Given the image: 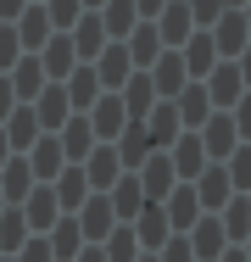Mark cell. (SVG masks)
<instances>
[{"mask_svg": "<svg viewBox=\"0 0 251 262\" xmlns=\"http://www.w3.org/2000/svg\"><path fill=\"white\" fill-rule=\"evenodd\" d=\"M28 106H34V117H39V128H45V134H56V128L73 117V106H67V90H61V84H45Z\"/></svg>", "mask_w": 251, "mask_h": 262, "instance_id": "obj_24", "label": "cell"}, {"mask_svg": "<svg viewBox=\"0 0 251 262\" xmlns=\"http://www.w3.org/2000/svg\"><path fill=\"white\" fill-rule=\"evenodd\" d=\"M6 84H11V95H17V101H34V95L45 90L50 78H45V67H39V56H34V51H23L11 67H6Z\"/></svg>", "mask_w": 251, "mask_h": 262, "instance_id": "obj_12", "label": "cell"}, {"mask_svg": "<svg viewBox=\"0 0 251 262\" xmlns=\"http://www.w3.org/2000/svg\"><path fill=\"white\" fill-rule=\"evenodd\" d=\"M0 128H6V145H11L17 157H23V151H28V145H34L39 134H45V128H39V117H34V106H28V101H17V106H11Z\"/></svg>", "mask_w": 251, "mask_h": 262, "instance_id": "obj_16", "label": "cell"}, {"mask_svg": "<svg viewBox=\"0 0 251 262\" xmlns=\"http://www.w3.org/2000/svg\"><path fill=\"white\" fill-rule=\"evenodd\" d=\"M184 240H190V251H196V262H218V257H223V246H229V234H223L218 212H201L196 223L184 229Z\"/></svg>", "mask_w": 251, "mask_h": 262, "instance_id": "obj_5", "label": "cell"}, {"mask_svg": "<svg viewBox=\"0 0 251 262\" xmlns=\"http://www.w3.org/2000/svg\"><path fill=\"white\" fill-rule=\"evenodd\" d=\"M151 23H156V34H162V51H179V45L196 34V17H190V6H184V0H168Z\"/></svg>", "mask_w": 251, "mask_h": 262, "instance_id": "obj_8", "label": "cell"}, {"mask_svg": "<svg viewBox=\"0 0 251 262\" xmlns=\"http://www.w3.org/2000/svg\"><path fill=\"white\" fill-rule=\"evenodd\" d=\"M206 34H212V51L223 56V61H235V56L251 45V28H246V17H240V6H229V11H223Z\"/></svg>", "mask_w": 251, "mask_h": 262, "instance_id": "obj_3", "label": "cell"}, {"mask_svg": "<svg viewBox=\"0 0 251 262\" xmlns=\"http://www.w3.org/2000/svg\"><path fill=\"white\" fill-rule=\"evenodd\" d=\"M67 39H73L78 61H95V56H100V45H106V28H100V17H95V11H84V17L67 28Z\"/></svg>", "mask_w": 251, "mask_h": 262, "instance_id": "obj_31", "label": "cell"}, {"mask_svg": "<svg viewBox=\"0 0 251 262\" xmlns=\"http://www.w3.org/2000/svg\"><path fill=\"white\" fill-rule=\"evenodd\" d=\"M240 251H246V262H251V234H246V240H240Z\"/></svg>", "mask_w": 251, "mask_h": 262, "instance_id": "obj_55", "label": "cell"}, {"mask_svg": "<svg viewBox=\"0 0 251 262\" xmlns=\"http://www.w3.org/2000/svg\"><path fill=\"white\" fill-rule=\"evenodd\" d=\"M129 229H134L140 251H162V240L173 234V229H168V217H162V201H145V207L134 212V223H129Z\"/></svg>", "mask_w": 251, "mask_h": 262, "instance_id": "obj_23", "label": "cell"}, {"mask_svg": "<svg viewBox=\"0 0 251 262\" xmlns=\"http://www.w3.org/2000/svg\"><path fill=\"white\" fill-rule=\"evenodd\" d=\"M50 195H56V207H61V212H78L84 201H90V179H84V167L67 162V167L50 179Z\"/></svg>", "mask_w": 251, "mask_h": 262, "instance_id": "obj_17", "label": "cell"}, {"mask_svg": "<svg viewBox=\"0 0 251 262\" xmlns=\"http://www.w3.org/2000/svg\"><path fill=\"white\" fill-rule=\"evenodd\" d=\"M162 6H168V0H134V11H140V23H151V17H156Z\"/></svg>", "mask_w": 251, "mask_h": 262, "instance_id": "obj_47", "label": "cell"}, {"mask_svg": "<svg viewBox=\"0 0 251 262\" xmlns=\"http://www.w3.org/2000/svg\"><path fill=\"white\" fill-rule=\"evenodd\" d=\"M240 17H246V28H251V0H246V6H240Z\"/></svg>", "mask_w": 251, "mask_h": 262, "instance_id": "obj_54", "label": "cell"}, {"mask_svg": "<svg viewBox=\"0 0 251 262\" xmlns=\"http://www.w3.org/2000/svg\"><path fill=\"white\" fill-rule=\"evenodd\" d=\"M56 140H61V157H67V162H84V157H90V151L100 145V140H95V128H90V117H84V112H73V117H67V123L56 128Z\"/></svg>", "mask_w": 251, "mask_h": 262, "instance_id": "obj_20", "label": "cell"}, {"mask_svg": "<svg viewBox=\"0 0 251 262\" xmlns=\"http://www.w3.org/2000/svg\"><path fill=\"white\" fill-rule=\"evenodd\" d=\"M223 6H246V0H223Z\"/></svg>", "mask_w": 251, "mask_h": 262, "instance_id": "obj_57", "label": "cell"}, {"mask_svg": "<svg viewBox=\"0 0 251 262\" xmlns=\"http://www.w3.org/2000/svg\"><path fill=\"white\" fill-rule=\"evenodd\" d=\"M145 78H151V90H156V101H173V95L190 84V73H184V56H179V51H162V56L145 67Z\"/></svg>", "mask_w": 251, "mask_h": 262, "instance_id": "obj_7", "label": "cell"}, {"mask_svg": "<svg viewBox=\"0 0 251 262\" xmlns=\"http://www.w3.org/2000/svg\"><path fill=\"white\" fill-rule=\"evenodd\" d=\"M106 201H112V212H117V223H134V212L145 207V190H140V179H134V173H123V179L106 190Z\"/></svg>", "mask_w": 251, "mask_h": 262, "instance_id": "obj_33", "label": "cell"}, {"mask_svg": "<svg viewBox=\"0 0 251 262\" xmlns=\"http://www.w3.org/2000/svg\"><path fill=\"white\" fill-rule=\"evenodd\" d=\"M45 246H50L56 262H73L78 251H84V234H78V217H73V212H61V217L45 229Z\"/></svg>", "mask_w": 251, "mask_h": 262, "instance_id": "obj_25", "label": "cell"}, {"mask_svg": "<svg viewBox=\"0 0 251 262\" xmlns=\"http://www.w3.org/2000/svg\"><path fill=\"white\" fill-rule=\"evenodd\" d=\"M218 262H246V251H240V246H223V257Z\"/></svg>", "mask_w": 251, "mask_h": 262, "instance_id": "obj_51", "label": "cell"}, {"mask_svg": "<svg viewBox=\"0 0 251 262\" xmlns=\"http://www.w3.org/2000/svg\"><path fill=\"white\" fill-rule=\"evenodd\" d=\"M134 179H140V190H145V201H162L173 184H179V173H173V162H168V151H151L140 167H134Z\"/></svg>", "mask_w": 251, "mask_h": 262, "instance_id": "obj_11", "label": "cell"}, {"mask_svg": "<svg viewBox=\"0 0 251 262\" xmlns=\"http://www.w3.org/2000/svg\"><path fill=\"white\" fill-rule=\"evenodd\" d=\"M123 51L134 67H151L156 56H162V34H156V23H134L129 28V39H123Z\"/></svg>", "mask_w": 251, "mask_h": 262, "instance_id": "obj_32", "label": "cell"}, {"mask_svg": "<svg viewBox=\"0 0 251 262\" xmlns=\"http://www.w3.org/2000/svg\"><path fill=\"white\" fill-rule=\"evenodd\" d=\"M162 217H168V229H173V234H184V229L201 217V195H196V184H190V179H179V184L162 195Z\"/></svg>", "mask_w": 251, "mask_h": 262, "instance_id": "obj_4", "label": "cell"}, {"mask_svg": "<svg viewBox=\"0 0 251 262\" xmlns=\"http://www.w3.org/2000/svg\"><path fill=\"white\" fill-rule=\"evenodd\" d=\"M190 184H196V195H201V212H218L223 201H229V195H235V184H229L223 162H206V167H201Z\"/></svg>", "mask_w": 251, "mask_h": 262, "instance_id": "obj_22", "label": "cell"}, {"mask_svg": "<svg viewBox=\"0 0 251 262\" xmlns=\"http://www.w3.org/2000/svg\"><path fill=\"white\" fill-rule=\"evenodd\" d=\"M17 212H23V223H28V234H45L50 223L61 217V207H56V195H50V184H34L23 201H17Z\"/></svg>", "mask_w": 251, "mask_h": 262, "instance_id": "obj_14", "label": "cell"}, {"mask_svg": "<svg viewBox=\"0 0 251 262\" xmlns=\"http://www.w3.org/2000/svg\"><path fill=\"white\" fill-rule=\"evenodd\" d=\"M90 67H95L100 90H123V78L134 73V61H129V51H123V39H106V45H100V56L90 61Z\"/></svg>", "mask_w": 251, "mask_h": 262, "instance_id": "obj_15", "label": "cell"}, {"mask_svg": "<svg viewBox=\"0 0 251 262\" xmlns=\"http://www.w3.org/2000/svg\"><path fill=\"white\" fill-rule=\"evenodd\" d=\"M11 28H17V45H23V51H39V45H45L50 34H56V28H50V17H45V6H39V0H28V6H23V11L11 17Z\"/></svg>", "mask_w": 251, "mask_h": 262, "instance_id": "obj_19", "label": "cell"}, {"mask_svg": "<svg viewBox=\"0 0 251 262\" xmlns=\"http://www.w3.org/2000/svg\"><path fill=\"white\" fill-rule=\"evenodd\" d=\"M0 212H6V195H0Z\"/></svg>", "mask_w": 251, "mask_h": 262, "instance_id": "obj_58", "label": "cell"}, {"mask_svg": "<svg viewBox=\"0 0 251 262\" xmlns=\"http://www.w3.org/2000/svg\"><path fill=\"white\" fill-rule=\"evenodd\" d=\"M78 167H84L90 190H100V195H106V190H112V184H117V179L129 173V167L117 162V145H112V140H100V145H95V151H90L84 162H78Z\"/></svg>", "mask_w": 251, "mask_h": 262, "instance_id": "obj_6", "label": "cell"}, {"mask_svg": "<svg viewBox=\"0 0 251 262\" xmlns=\"http://www.w3.org/2000/svg\"><path fill=\"white\" fill-rule=\"evenodd\" d=\"M61 90H67V106H73V112H90V106H95V95H100L95 67H90V61H78V67L61 78Z\"/></svg>", "mask_w": 251, "mask_h": 262, "instance_id": "obj_29", "label": "cell"}, {"mask_svg": "<svg viewBox=\"0 0 251 262\" xmlns=\"http://www.w3.org/2000/svg\"><path fill=\"white\" fill-rule=\"evenodd\" d=\"M235 67H240V78H246V90H251V45H246L240 56H235Z\"/></svg>", "mask_w": 251, "mask_h": 262, "instance_id": "obj_48", "label": "cell"}, {"mask_svg": "<svg viewBox=\"0 0 251 262\" xmlns=\"http://www.w3.org/2000/svg\"><path fill=\"white\" fill-rule=\"evenodd\" d=\"M100 257H106V262H134V257H140V240H134V229H129V223H117V229L100 240Z\"/></svg>", "mask_w": 251, "mask_h": 262, "instance_id": "obj_37", "label": "cell"}, {"mask_svg": "<svg viewBox=\"0 0 251 262\" xmlns=\"http://www.w3.org/2000/svg\"><path fill=\"white\" fill-rule=\"evenodd\" d=\"M184 6H190V17H196V28H212V23H218V17L229 11L223 0H184Z\"/></svg>", "mask_w": 251, "mask_h": 262, "instance_id": "obj_41", "label": "cell"}, {"mask_svg": "<svg viewBox=\"0 0 251 262\" xmlns=\"http://www.w3.org/2000/svg\"><path fill=\"white\" fill-rule=\"evenodd\" d=\"M223 173H229L235 195H246V190H251V140H240V145L223 157Z\"/></svg>", "mask_w": 251, "mask_h": 262, "instance_id": "obj_39", "label": "cell"}, {"mask_svg": "<svg viewBox=\"0 0 251 262\" xmlns=\"http://www.w3.org/2000/svg\"><path fill=\"white\" fill-rule=\"evenodd\" d=\"M156 262H196V251H190V240H184V234H168V240H162V251H156Z\"/></svg>", "mask_w": 251, "mask_h": 262, "instance_id": "obj_42", "label": "cell"}, {"mask_svg": "<svg viewBox=\"0 0 251 262\" xmlns=\"http://www.w3.org/2000/svg\"><path fill=\"white\" fill-rule=\"evenodd\" d=\"M23 240H28V223H23V212L6 207L0 212V257H17L23 251Z\"/></svg>", "mask_w": 251, "mask_h": 262, "instance_id": "obj_38", "label": "cell"}, {"mask_svg": "<svg viewBox=\"0 0 251 262\" xmlns=\"http://www.w3.org/2000/svg\"><path fill=\"white\" fill-rule=\"evenodd\" d=\"M140 123H145V134H151V151H168V145H173V140L184 134V123H179L173 101H156V106L145 112V117H140Z\"/></svg>", "mask_w": 251, "mask_h": 262, "instance_id": "obj_21", "label": "cell"}, {"mask_svg": "<svg viewBox=\"0 0 251 262\" xmlns=\"http://www.w3.org/2000/svg\"><path fill=\"white\" fill-rule=\"evenodd\" d=\"M201 90H206V101H212V112H229V106L246 95V78H240V67L235 61H218L206 78H201Z\"/></svg>", "mask_w": 251, "mask_h": 262, "instance_id": "obj_1", "label": "cell"}, {"mask_svg": "<svg viewBox=\"0 0 251 262\" xmlns=\"http://www.w3.org/2000/svg\"><path fill=\"white\" fill-rule=\"evenodd\" d=\"M11 262H56V257H50L45 234H28V240H23V251H17V257H11Z\"/></svg>", "mask_w": 251, "mask_h": 262, "instance_id": "obj_43", "label": "cell"}, {"mask_svg": "<svg viewBox=\"0 0 251 262\" xmlns=\"http://www.w3.org/2000/svg\"><path fill=\"white\" fill-rule=\"evenodd\" d=\"M173 112H179V123H184L190 134H196L201 123L212 117V101H206V90H201V78H190V84H184V90L173 95Z\"/></svg>", "mask_w": 251, "mask_h": 262, "instance_id": "obj_28", "label": "cell"}, {"mask_svg": "<svg viewBox=\"0 0 251 262\" xmlns=\"http://www.w3.org/2000/svg\"><path fill=\"white\" fill-rule=\"evenodd\" d=\"M28 190H34V173H28V162H23V157H6V167H0V195H6V207H17Z\"/></svg>", "mask_w": 251, "mask_h": 262, "instance_id": "obj_36", "label": "cell"}, {"mask_svg": "<svg viewBox=\"0 0 251 262\" xmlns=\"http://www.w3.org/2000/svg\"><path fill=\"white\" fill-rule=\"evenodd\" d=\"M218 223H223L229 246H240V240L251 234V195H229V201L218 207Z\"/></svg>", "mask_w": 251, "mask_h": 262, "instance_id": "obj_34", "label": "cell"}, {"mask_svg": "<svg viewBox=\"0 0 251 262\" xmlns=\"http://www.w3.org/2000/svg\"><path fill=\"white\" fill-rule=\"evenodd\" d=\"M100 6H106V0H84V11H100Z\"/></svg>", "mask_w": 251, "mask_h": 262, "instance_id": "obj_53", "label": "cell"}, {"mask_svg": "<svg viewBox=\"0 0 251 262\" xmlns=\"http://www.w3.org/2000/svg\"><path fill=\"white\" fill-rule=\"evenodd\" d=\"M100 17V28H106V39H129V28L140 23V11H134V0H106L95 11Z\"/></svg>", "mask_w": 251, "mask_h": 262, "instance_id": "obj_35", "label": "cell"}, {"mask_svg": "<svg viewBox=\"0 0 251 262\" xmlns=\"http://www.w3.org/2000/svg\"><path fill=\"white\" fill-rule=\"evenodd\" d=\"M168 162H173V173H179V179H196L201 167H206V151H201V134H190V128H184V134H179V140L168 145Z\"/></svg>", "mask_w": 251, "mask_h": 262, "instance_id": "obj_30", "label": "cell"}, {"mask_svg": "<svg viewBox=\"0 0 251 262\" xmlns=\"http://www.w3.org/2000/svg\"><path fill=\"white\" fill-rule=\"evenodd\" d=\"M34 56H39V67H45V78H50V84H61V78L78 67V51H73V39H67V34H50V39H45Z\"/></svg>", "mask_w": 251, "mask_h": 262, "instance_id": "obj_18", "label": "cell"}, {"mask_svg": "<svg viewBox=\"0 0 251 262\" xmlns=\"http://www.w3.org/2000/svg\"><path fill=\"white\" fill-rule=\"evenodd\" d=\"M11 106H17V95H11V84H6V73H0V123H6Z\"/></svg>", "mask_w": 251, "mask_h": 262, "instance_id": "obj_46", "label": "cell"}, {"mask_svg": "<svg viewBox=\"0 0 251 262\" xmlns=\"http://www.w3.org/2000/svg\"><path fill=\"white\" fill-rule=\"evenodd\" d=\"M134 262H156V251H140V257H134Z\"/></svg>", "mask_w": 251, "mask_h": 262, "instance_id": "obj_56", "label": "cell"}, {"mask_svg": "<svg viewBox=\"0 0 251 262\" xmlns=\"http://www.w3.org/2000/svg\"><path fill=\"white\" fill-rule=\"evenodd\" d=\"M73 262H106V257H100V246H84V251H78Z\"/></svg>", "mask_w": 251, "mask_h": 262, "instance_id": "obj_50", "label": "cell"}, {"mask_svg": "<svg viewBox=\"0 0 251 262\" xmlns=\"http://www.w3.org/2000/svg\"><path fill=\"white\" fill-rule=\"evenodd\" d=\"M229 123H235V134H240V140H251V90L229 106Z\"/></svg>", "mask_w": 251, "mask_h": 262, "instance_id": "obj_44", "label": "cell"}, {"mask_svg": "<svg viewBox=\"0 0 251 262\" xmlns=\"http://www.w3.org/2000/svg\"><path fill=\"white\" fill-rule=\"evenodd\" d=\"M0 262H11V257H0Z\"/></svg>", "mask_w": 251, "mask_h": 262, "instance_id": "obj_59", "label": "cell"}, {"mask_svg": "<svg viewBox=\"0 0 251 262\" xmlns=\"http://www.w3.org/2000/svg\"><path fill=\"white\" fill-rule=\"evenodd\" d=\"M196 134H201V151H206V162H223L235 145H240V134H235V123H229V112H212Z\"/></svg>", "mask_w": 251, "mask_h": 262, "instance_id": "obj_13", "label": "cell"}, {"mask_svg": "<svg viewBox=\"0 0 251 262\" xmlns=\"http://www.w3.org/2000/svg\"><path fill=\"white\" fill-rule=\"evenodd\" d=\"M179 56H184V73H190V78H206V73L223 61V56L212 51V34H206V28H196V34L179 45Z\"/></svg>", "mask_w": 251, "mask_h": 262, "instance_id": "obj_27", "label": "cell"}, {"mask_svg": "<svg viewBox=\"0 0 251 262\" xmlns=\"http://www.w3.org/2000/svg\"><path fill=\"white\" fill-rule=\"evenodd\" d=\"M17 56H23V45H17V28H11V23H0V73H6Z\"/></svg>", "mask_w": 251, "mask_h": 262, "instance_id": "obj_45", "label": "cell"}, {"mask_svg": "<svg viewBox=\"0 0 251 262\" xmlns=\"http://www.w3.org/2000/svg\"><path fill=\"white\" fill-rule=\"evenodd\" d=\"M23 6H28V0H0V23H11V17L23 11Z\"/></svg>", "mask_w": 251, "mask_h": 262, "instance_id": "obj_49", "label": "cell"}, {"mask_svg": "<svg viewBox=\"0 0 251 262\" xmlns=\"http://www.w3.org/2000/svg\"><path fill=\"white\" fill-rule=\"evenodd\" d=\"M73 217H78V234H84V246H100V240L117 229V212H112V201H106L100 190H90V201L73 212Z\"/></svg>", "mask_w": 251, "mask_h": 262, "instance_id": "obj_2", "label": "cell"}, {"mask_svg": "<svg viewBox=\"0 0 251 262\" xmlns=\"http://www.w3.org/2000/svg\"><path fill=\"white\" fill-rule=\"evenodd\" d=\"M84 117H90L95 140H117V134L129 128V112H123V101H117V90H100V95H95V106H90Z\"/></svg>", "mask_w": 251, "mask_h": 262, "instance_id": "obj_9", "label": "cell"}, {"mask_svg": "<svg viewBox=\"0 0 251 262\" xmlns=\"http://www.w3.org/2000/svg\"><path fill=\"white\" fill-rule=\"evenodd\" d=\"M246 195H251V190H246Z\"/></svg>", "mask_w": 251, "mask_h": 262, "instance_id": "obj_60", "label": "cell"}, {"mask_svg": "<svg viewBox=\"0 0 251 262\" xmlns=\"http://www.w3.org/2000/svg\"><path fill=\"white\" fill-rule=\"evenodd\" d=\"M23 162H28V173H34V184H50L61 167H67V157H61V140L56 134H39L28 151H23Z\"/></svg>", "mask_w": 251, "mask_h": 262, "instance_id": "obj_10", "label": "cell"}, {"mask_svg": "<svg viewBox=\"0 0 251 262\" xmlns=\"http://www.w3.org/2000/svg\"><path fill=\"white\" fill-rule=\"evenodd\" d=\"M117 101H123V112H129V123H140L151 106H156V90H151L145 67H134L129 78H123V90H117Z\"/></svg>", "mask_w": 251, "mask_h": 262, "instance_id": "obj_26", "label": "cell"}, {"mask_svg": "<svg viewBox=\"0 0 251 262\" xmlns=\"http://www.w3.org/2000/svg\"><path fill=\"white\" fill-rule=\"evenodd\" d=\"M39 6H45V17H50L56 34H67V28L84 17V0H39Z\"/></svg>", "mask_w": 251, "mask_h": 262, "instance_id": "obj_40", "label": "cell"}, {"mask_svg": "<svg viewBox=\"0 0 251 262\" xmlns=\"http://www.w3.org/2000/svg\"><path fill=\"white\" fill-rule=\"evenodd\" d=\"M6 157H17V151L6 145V128H0V167H6Z\"/></svg>", "mask_w": 251, "mask_h": 262, "instance_id": "obj_52", "label": "cell"}]
</instances>
